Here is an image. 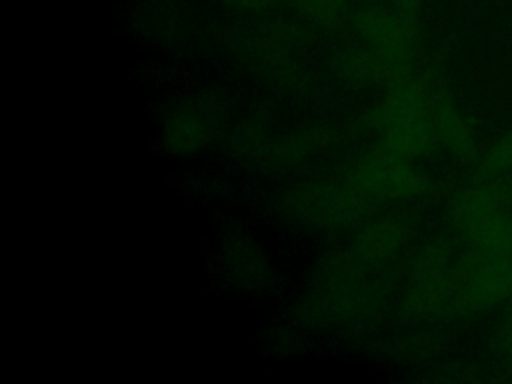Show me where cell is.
Returning a JSON list of instances; mask_svg holds the SVG:
<instances>
[{
  "instance_id": "obj_2",
  "label": "cell",
  "mask_w": 512,
  "mask_h": 384,
  "mask_svg": "<svg viewBox=\"0 0 512 384\" xmlns=\"http://www.w3.org/2000/svg\"><path fill=\"white\" fill-rule=\"evenodd\" d=\"M398 4L402 6V10L406 12V16L408 18H412V14L416 12V4H418V0H398Z\"/></svg>"
},
{
  "instance_id": "obj_1",
  "label": "cell",
  "mask_w": 512,
  "mask_h": 384,
  "mask_svg": "<svg viewBox=\"0 0 512 384\" xmlns=\"http://www.w3.org/2000/svg\"><path fill=\"white\" fill-rule=\"evenodd\" d=\"M458 294L468 308H484L512 298V256L474 248L460 264Z\"/></svg>"
}]
</instances>
